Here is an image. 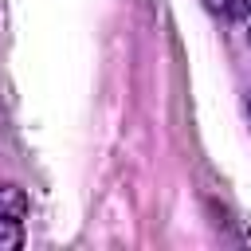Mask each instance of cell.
Wrapping results in <instances>:
<instances>
[{
	"instance_id": "cell-1",
	"label": "cell",
	"mask_w": 251,
	"mask_h": 251,
	"mask_svg": "<svg viewBox=\"0 0 251 251\" xmlns=\"http://www.w3.org/2000/svg\"><path fill=\"white\" fill-rule=\"evenodd\" d=\"M27 216V196L20 184H0V220H24Z\"/></svg>"
},
{
	"instance_id": "cell-2",
	"label": "cell",
	"mask_w": 251,
	"mask_h": 251,
	"mask_svg": "<svg viewBox=\"0 0 251 251\" xmlns=\"http://www.w3.org/2000/svg\"><path fill=\"white\" fill-rule=\"evenodd\" d=\"M208 8L224 20H251V0H208Z\"/></svg>"
},
{
	"instance_id": "cell-3",
	"label": "cell",
	"mask_w": 251,
	"mask_h": 251,
	"mask_svg": "<svg viewBox=\"0 0 251 251\" xmlns=\"http://www.w3.org/2000/svg\"><path fill=\"white\" fill-rule=\"evenodd\" d=\"M24 243V220H0V251H12Z\"/></svg>"
}]
</instances>
